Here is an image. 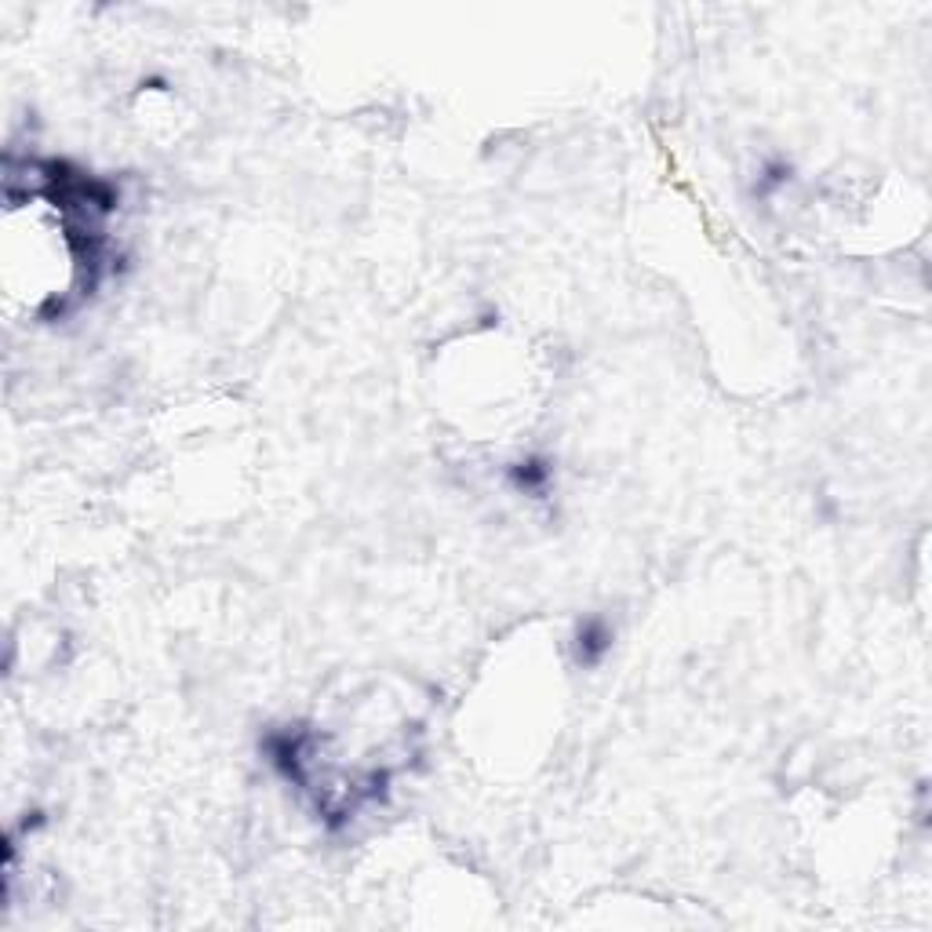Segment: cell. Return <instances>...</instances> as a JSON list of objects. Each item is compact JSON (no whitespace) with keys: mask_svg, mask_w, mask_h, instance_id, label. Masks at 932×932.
I'll return each mask as SVG.
<instances>
[{"mask_svg":"<svg viewBox=\"0 0 932 932\" xmlns=\"http://www.w3.org/2000/svg\"><path fill=\"white\" fill-rule=\"evenodd\" d=\"M510 481H514L521 492H543V488L550 485V463L547 459H539V456H532V459H525V463H517L514 470H510Z\"/></svg>","mask_w":932,"mask_h":932,"instance_id":"cell-2","label":"cell"},{"mask_svg":"<svg viewBox=\"0 0 932 932\" xmlns=\"http://www.w3.org/2000/svg\"><path fill=\"white\" fill-rule=\"evenodd\" d=\"M612 649V630L605 619H587L576 634V659L583 667H598Z\"/></svg>","mask_w":932,"mask_h":932,"instance_id":"cell-1","label":"cell"}]
</instances>
